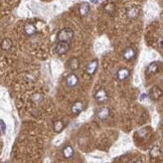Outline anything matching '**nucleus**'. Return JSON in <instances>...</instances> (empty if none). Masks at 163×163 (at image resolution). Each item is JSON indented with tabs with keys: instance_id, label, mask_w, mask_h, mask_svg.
<instances>
[{
	"instance_id": "obj_1",
	"label": "nucleus",
	"mask_w": 163,
	"mask_h": 163,
	"mask_svg": "<svg viewBox=\"0 0 163 163\" xmlns=\"http://www.w3.org/2000/svg\"><path fill=\"white\" fill-rule=\"evenodd\" d=\"M72 37H74V31L71 28H64L59 31L57 35V38L59 41H67L71 42Z\"/></svg>"
},
{
	"instance_id": "obj_2",
	"label": "nucleus",
	"mask_w": 163,
	"mask_h": 163,
	"mask_svg": "<svg viewBox=\"0 0 163 163\" xmlns=\"http://www.w3.org/2000/svg\"><path fill=\"white\" fill-rule=\"evenodd\" d=\"M70 49V42L67 41H59L56 46L54 51L59 56H62V54H66Z\"/></svg>"
},
{
	"instance_id": "obj_3",
	"label": "nucleus",
	"mask_w": 163,
	"mask_h": 163,
	"mask_svg": "<svg viewBox=\"0 0 163 163\" xmlns=\"http://www.w3.org/2000/svg\"><path fill=\"white\" fill-rule=\"evenodd\" d=\"M95 100L99 104H103L108 100V94L105 89H100L96 94H95Z\"/></svg>"
},
{
	"instance_id": "obj_4",
	"label": "nucleus",
	"mask_w": 163,
	"mask_h": 163,
	"mask_svg": "<svg viewBox=\"0 0 163 163\" xmlns=\"http://www.w3.org/2000/svg\"><path fill=\"white\" fill-rule=\"evenodd\" d=\"M122 54H123V59H124L125 61L130 62L136 56V51H135V49H132V47H127V49H124Z\"/></svg>"
},
{
	"instance_id": "obj_5",
	"label": "nucleus",
	"mask_w": 163,
	"mask_h": 163,
	"mask_svg": "<svg viewBox=\"0 0 163 163\" xmlns=\"http://www.w3.org/2000/svg\"><path fill=\"white\" fill-rule=\"evenodd\" d=\"M98 67H99V62H98V59H93V61L87 66V69H86L87 74L89 75V76L95 75V72H96L98 70Z\"/></svg>"
},
{
	"instance_id": "obj_6",
	"label": "nucleus",
	"mask_w": 163,
	"mask_h": 163,
	"mask_svg": "<svg viewBox=\"0 0 163 163\" xmlns=\"http://www.w3.org/2000/svg\"><path fill=\"white\" fill-rule=\"evenodd\" d=\"M161 96H162V91L157 86H153L151 89H150L149 97L153 101H156V100L159 99Z\"/></svg>"
},
{
	"instance_id": "obj_7",
	"label": "nucleus",
	"mask_w": 163,
	"mask_h": 163,
	"mask_svg": "<svg viewBox=\"0 0 163 163\" xmlns=\"http://www.w3.org/2000/svg\"><path fill=\"white\" fill-rule=\"evenodd\" d=\"M66 83H67V87L75 88L78 85V83H79V78H78L77 75H75V74H70L69 76L67 77Z\"/></svg>"
},
{
	"instance_id": "obj_8",
	"label": "nucleus",
	"mask_w": 163,
	"mask_h": 163,
	"mask_svg": "<svg viewBox=\"0 0 163 163\" xmlns=\"http://www.w3.org/2000/svg\"><path fill=\"white\" fill-rule=\"evenodd\" d=\"M159 71V62H153L150 64H148L147 69H146V74L149 76V75H154L158 72Z\"/></svg>"
},
{
	"instance_id": "obj_9",
	"label": "nucleus",
	"mask_w": 163,
	"mask_h": 163,
	"mask_svg": "<svg viewBox=\"0 0 163 163\" xmlns=\"http://www.w3.org/2000/svg\"><path fill=\"white\" fill-rule=\"evenodd\" d=\"M129 76H130V70L126 69V67L120 69L117 72V79L119 81H125V80L129 78Z\"/></svg>"
},
{
	"instance_id": "obj_10",
	"label": "nucleus",
	"mask_w": 163,
	"mask_h": 163,
	"mask_svg": "<svg viewBox=\"0 0 163 163\" xmlns=\"http://www.w3.org/2000/svg\"><path fill=\"white\" fill-rule=\"evenodd\" d=\"M110 116V109L107 107H103L97 112V117L101 120H106Z\"/></svg>"
},
{
	"instance_id": "obj_11",
	"label": "nucleus",
	"mask_w": 163,
	"mask_h": 163,
	"mask_svg": "<svg viewBox=\"0 0 163 163\" xmlns=\"http://www.w3.org/2000/svg\"><path fill=\"white\" fill-rule=\"evenodd\" d=\"M84 110V104L80 101H77L72 106V113L75 115H80Z\"/></svg>"
},
{
	"instance_id": "obj_12",
	"label": "nucleus",
	"mask_w": 163,
	"mask_h": 163,
	"mask_svg": "<svg viewBox=\"0 0 163 163\" xmlns=\"http://www.w3.org/2000/svg\"><path fill=\"white\" fill-rule=\"evenodd\" d=\"M24 31H25V33L28 36H32V35H34V34H36L37 30H36L35 25H34L33 23L28 22V23H26L25 25H24Z\"/></svg>"
},
{
	"instance_id": "obj_13",
	"label": "nucleus",
	"mask_w": 163,
	"mask_h": 163,
	"mask_svg": "<svg viewBox=\"0 0 163 163\" xmlns=\"http://www.w3.org/2000/svg\"><path fill=\"white\" fill-rule=\"evenodd\" d=\"M90 10H91V7H90V4L88 2H82L80 4V7H79V12L82 16H86L89 14Z\"/></svg>"
},
{
	"instance_id": "obj_14",
	"label": "nucleus",
	"mask_w": 163,
	"mask_h": 163,
	"mask_svg": "<svg viewBox=\"0 0 163 163\" xmlns=\"http://www.w3.org/2000/svg\"><path fill=\"white\" fill-rule=\"evenodd\" d=\"M79 67H80V62L77 57H72V59H70L69 62H67V67L72 72L77 71V70L79 69Z\"/></svg>"
},
{
	"instance_id": "obj_15",
	"label": "nucleus",
	"mask_w": 163,
	"mask_h": 163,
	"mask_svg": "<svg viewBox=\"0 0 163 163\" xmlns=\"http://www.w3.org/2000/svg\"><path fill=\"white\" fill-rule=\"evenodd\" d=\"M62 154H64V158H67V159H71L75 154L74 148H72V146H70V145H67V146H66L64 149H62Z\"/></svg>"
},
{
	"instance_id": "obj_16",
	"label": "nucleus",
	"mask_w": 163,
	"mask_h": 163,
	"mask_svg": "<svg viewBox=\"0 0 163 163\" xmlns=\"http://www.w3.org/2000/svg\"><path fill=\"white\" fill-rule=\"evenodd\" d=\"M64 123L62 121V120H57V121L54 122V130L56 133H59L64 130Z\"/></svg>"
},
{
	"instance_id": "obj_17",
	"label": "nucleus",
	"mask_w": 163,
	"mask_h": 163,
	"mask_svg": "<svg viewBox=\"0 0 163 163\" xmlns=\"http://www.w3.org/2000/svg\"><path fill=\"white\" fill-rule=\"evenodd\" d=\"M138 15H139V10L136 7H131L127 10V16L129 18H136Z\"/></svg>"
},
{
	"instance_id": "obj_18",
	"label": "nucleus",
	"mask_w": 163,
	"mask_h": 163,
	"mask_svg": "<svg viewBox=\"0 0 163 163\" xmlns=\"http://www.w3.org/2000/svg\"><path fill=\"white\" fill-rule=\"evenodd\" d=\"M12 47V41L9 38H5L3 39L1 42V49H3V51H9Z\"/></svg>"
},
{
	"instance_id": "obj_19",
	"label": "nucleus",
	"mask_w": 163,
	"mask_h": 163,
	"mask_svg": "<svg viewBox=\"0 0 163 163\" xmlns=\"http://www.w3.org/2000/svg\"><path fill=\"white\" fill-rule=\"evenodd\" d=\"M160 154H161V149L159 146H153L150 150V156L152 158H157L160 156Z\"/></svg>"
},
{
	"instance_id": "obj_20",
	"label": "nucleus",
	"mask_w": 163,
	"mask_h": 163,
	"mask_svg": "<svg viewBox=\"0 0 163 163\" xmlns=\"http://www.w3.org/2000/svg\"><path fill=\"white\" fill-rule=\"evenodd\" d=\"M105 10H106L108 13H112L113 11L115 10V6H114V4L113 3H109V4H107L106 6H105Z\"/></svg>"
},
{
	"instance_id": "obj_21",
	"label": "nucleus",
	"mask_w": 163,
	"mask_h": 163,
	"mask_svg": "<svg viewBox=\"0 0 163 163\" xmlns=\"http://www.w3.org/2000/svg\"><path fill=\"white\" fill-rule=\"evenodd\" d=\"M0 128H1L2 133H3V134H5V132H6V125L1 119H0Z\"/></svg>"
}]
</instances>
